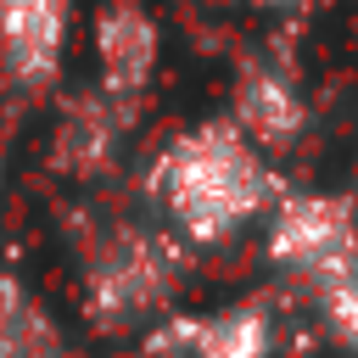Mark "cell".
I'll list each match as a JSON object with an SVG mask.
<instances>
[{
    "mask_svg": "<svg viewBox=\"0 0 358 358\" xmlns=\"http://www.w3.org/2000/svg\"><path fill=\"white\" fill-rule=\"evenodd\" d=\"M145 190L151 207H162V218L190 246H218L241 235L252 218H263L285 185L268 168V151H257L229 117H218L173 134L151 162Z\"/></svg>",
    "mask_w": 358,
    "mask_h": 358,
    "instance_id": "6da1fadb",
    "label": "cell"
},
{
    "mask_svg": "<svg viewBox=\"0 0 358 358\" xmlns=\"http://www.w3.org/2000/svg\"><path fill=\"white\" fill-rule=\"evenodd\" d=\"M268 218V257L274 268L308 280L313 291L336 285L358 268V213L347 196L324 190H280Z\"/></svg>",
    "mask_w": 358,
    "mask_h": 358,
    "instance_id": "7a4b0ae2",
    "label": "cell"
},
{
    "mask_svg": "<svg viewBox=\"0 0 358 358\" xmlns=\"http://www.w3.org/2000/svg\"><path fill=\"white\" fill-rule=\"evenodd\" d=\"M173 241L162 229H140V224H117L112 235L95 241L90 268H84V302L101 324H123V319H145L162 308V296L173 291Z\"/></svg>",
    "mask_w": 358,
    "mask_h": 358,
    "instance_id": "3957f363",
    "label": "cell"
},
{
    "mask_svg": "<svg viewBox=\"0 0 358 358\" xmlns=\"http://www.w3.org/2000/svg\"><path fill=\"white\" fill-rule=\"evenodd\" d=\"M73 0H0V73L17 90H45L62 73Z\"/></svg>",
    "mask_w": 358,
    "mask_h": 358,
    "instance_id": "277c9868",
    "label": "cell"
},
{
    "mask_svg": "<svg viewBox=\"0 0 358 358\" xmlns=\"http://www.w3.org/2000/svg\"><path fill=\"white\" fill-rule=\"evenodd\" d=\"M274 324L263 308H213L151 330V358H268Z\"/></svg>",
    "mask_w": 358,
    "mask_h": 358,
    "instance_id": "5b68a950",
    "label": "cell"
},
{
    "mask_svg": "<svg viewBox=\"0 0 358 358\" xmlns=\"http://www.w3.org/2000/svg\"><path fill=\"white\" fill-rule=\"evenodd\" d=\"M229 123H235L257 151H280V145H291V140L308 129V101H302L296 78H291L285 67L257 62V67H246L241 84H235V112H229Z\"/></svg>",
    "mask_w": 358,
    "mask_h": 358,
    "instance_id": "8992f818",
    "label": "cell"
},
{
    "mask_svg": "<svg viewBox=\"0 0 358 358\" xmlns=\"http://www.w3.org/2000/svg\"><path fill=\"white\" fill-rule=\"evenodd\" d=\"M157 50H162L157 22L140 6H129V0L101 6V17H95V62H101V90L106 95L145 90V78L157 67Z\"/></svg>",
    "mask_w": 358,
    "mask_h": 358,
    "instance_id": "52a82bcc",
    "label": "cell"
},
{
    "mask_svg": "<svg viewBox=\"0 0 358 358\" xmlns=\"http://www.w3.org/2000/svg\"><path fill=\"white\" fill-rule=\"evenodd\" d=\"M0 358H73L50 313L17 280H0Z\"/></svg>",
    "mask_w": 358,
    "mask_h": 358,
    "instance_id": "ba28073f",
    "label": "cell"
},
{
    "mask_svg": "<svg viewBox=\"0 0 358 358\" xmlns=\"http://www.w3.org/2000/svg\"><path fill=\"white\" fill-rule=\"evenodd\" d=\"M112 101L117 95H90V101H78L67 117H62V134H56V151H62V162L73 168V173H90V168H101L112 151H117V123H112Z\"/></svg>",
    "mask_w": 358,
    "mask_h": 358,
    "instance_id": "9c48e42d",
    "label": "cell"
},
{
    "mask_svg": "<svg viewBox=\"0 0 358 358\" xmlns=\"http://www.w3.org/2000/svg\"><path fill=\"white\" fill-rule=\"evenodd\" d=\"M319 308H324L330 336H336L341 347H352V352H358V268H352V274H341L336 285H324V291H319Z\"/></svg>",
    "mask_w": 358,
    "mask_h": 358,
    "instance_id": "30bf717a",
    "label": "cell"
},
{
    "mask_svg": "<svg viewBox=\"0 0 358 358\" xmlns=\"http://www.w3.org/2000/svg\"><path fill=\"white\" fill-rule=\"evenodd\" d=\"M263 6H285V0H263Z\"/></svg>",
    "mask_w": 358,
    "mask_h": 358,
    "instance_id": "8fae6325",
    "label": "cell"
}]
</instances>
